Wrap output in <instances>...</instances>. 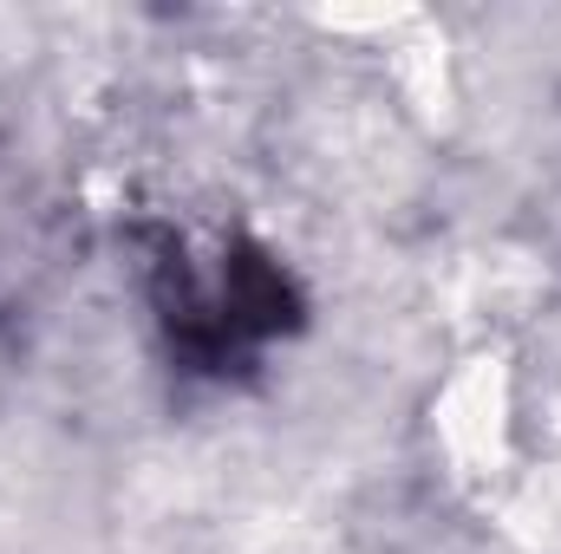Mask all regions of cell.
Masks as SVG:
<instances>
[{"mask_svg":"<svg viewBox=\"0 0 561 554\" xmlns=\"http://www.w3.org/2000/svg\"><path fill=\"white\" fill-rule=\"evenodd\" d=\"M157 300H163L170 339L209 372H222L229 359H242L249 346H262L268 333L294 320V287L268 255H222L209 275L170 255Z\"/></svg>","mask_w":561,"mask_h":554,"instance_id":"cell-1","label":"cell"}]
</instances>
